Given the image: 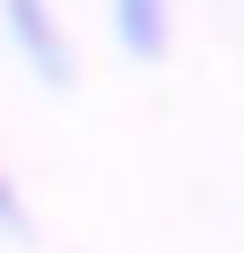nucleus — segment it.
I'll return each instance as SVG.
<instances>
[{
  "label": "nucleus",
  "mask_w": 244,
  "mask_h": 253,
  "mask_svg": "<svg viewBox=\"0 0 244 253\" xmlns=\"http://www.w3.org/2000/svg\"><path fill=\"white\" fill-rule=\"evenodd\" d=\"M0 44L18 52V70L52 96L79 87V35L61 18V0H0Z\"/></svg>",
  "instance_id": "1"
},
{
  "label": "nucleus",
  "mask_w": 244,
  "mask_h": 253,
  "mask_svg": "<svg viewBox=\"0 0 244 253\" xmlns=\"http://www.w3.org/2000/svg\"><path fill=\"white\" fill-rule=\"evenodd\" d=\"M105 18H114V44L131 61H166L174 52V0H105Z\"/></svg>",
  "instance_id": "2"
},
{
  "label": "nucleus",
  "mask_w": 244,
  "mask_h": 253,
  "mask_svg": "<svg viewBox=\"0 0 244 253\" xmlns=\"http://www.w3.org/2000/svg\"><path fill=\"white\" fill-rule=\"evenodd\" d=\"M0 245H35V210H26V192H18L9 166H0Z\"/></svg>",
  "instance_id": "3"
}]
</instances>
